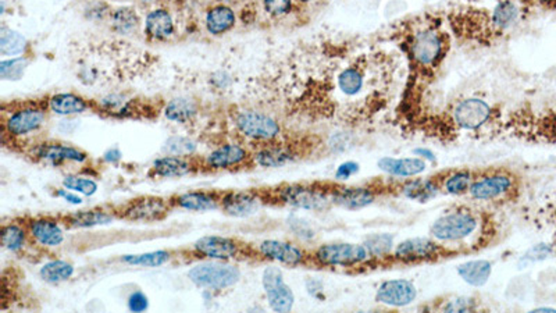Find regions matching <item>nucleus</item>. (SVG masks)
I'll list each match as a JSON object with an SVG mask.
<instances>
[{"label":"nucleus","instance_id":"37","mask_svg":"<svg viewBox=\"0 0 556 313\" xmlns=\"http://www.w3.org/2000/svg\"><path fill=\"white\" fill-rule=\"evenodd\" d=\"M364 247L367 248L370 257L373 258V261H378V259H387L391 257L392 251H394V237L388 233L384 234H374L370 236L364 243Z\"/></svg>","mask_w":556,"mask_h":313},{"label":"nucleus","instance_id":"18","mask_svg":"<svg viewBox=\"0 0 556 313\" xmlns=\"http://www.w3.org/2000/svg\"><path fill=\"white\" fill-rule=\"evenodd\" d=\"M377 192L370 187H335L331 185L332 205L357 211L370 206L376 201Z\"/></svg>","mask_w":556,"mask_h":313},{"label":"nucleus","instance_id":"8","mask_svg":"<svg viewBox=\"0 0 556 313\" xmlns=\"http://www.w3.org/2000/svg\"><path fill=\"white\" fill-rule=\"evenodd\" d=\"M526 14L525 6L520 0H500L491 14L481 21L483 36H501L515 26H518ZM480 33V35H481Z\"/></svg>","mask_w":556,"mask_h":313},{"label":"nucleus","instance_id":"54","mask_svg":"<svg viewBox=\"0 0 556 313\" xmlns=\"http://www.w3.org/2000/svg\"><path fill=\"white\" fill-rule=\"evenodd\" d=\"M144 1H157V0H144Z\"/></svg>","mask_w":556,"mask_h":313},{"label":"nucleus","instance_id":"27","mask_svg":"<svg viewBox=\"0 0 556 313\" xmlns=\"http://www.w3.org/2000/svg\"><path fill=\"white\" fill-rule=\"evenodd\" d=\"M493 273V264L487 259H473L458 266L459 277L472 287H483Z\"/></svg>","mask_w":556,"mask_h":313},{"label":"nucleus","instance_id":"49","mask_svg":"<svg viewBox=\"0 0 556 313\" xmlns=\"http://www.w3.org/2000/svg\"><path fill=\"white\" fill-rule=\"evenodd\" d=\"M56 195L60 197V198H63L65 202H68V204H71V205H81V204H82V198L78 197L77 192L70 191V190H67V188L59 190V191L56 192Z\"/></svg>","mask_w":556,"mask_h":313},{"label":"nucleus","instance_id":"42","mask_svg":"<svg viewBox=\"0 0 556 313\" xmlns=\"http://www.w3.org/2000/svg\"><path fill=\"white\" fill-rule=\"evenodd\" d=\"M26 67H28V59H25V57H13L8 60H1L0 61V77H1V79L17 81L22 77Z\"/></svg>","mask_w":556,"mask_h":313},{"label":"nucleus","instance_id":"45","mask_svg":"<svg viewBox=\"0 0 556 313\" xmlns=\"http://www.w3.org/2000/svg\"><path fill=\"white\" fill-rule=\"evenodd\" d=\"M263 4L272 17H284L292 10V0H263Z\"/></svg>","mask_w":556,"mask_h":313},{"label":"nucleus","instance_id":"5","mask_svg":"<svg viewBox=\"0 0 556 313\" xmlns=\"http://www.w3.org/2000/svg\"><path fill=\"white\" fill-rule=\"evenodd\" d=\"M188 279L201 289L222 291L235 286L241 279V270L226 261L205 262L194 266L188 272Z\"/></svg>","mask_w":556,"mask_h":313},{"label":"nucleus","instance_id":"52","mask_svg":"<svg viewBox=\"0 0 556 313\" xmlns=\"http://www.w3.org/2000/svg\"><path fill=\"white\" fill-rule=\"evenodd\" d=\"M311 284H313V287H310V286L307 284V291H309L313 297H316L317 293H321V291H323V283H321V282H317V280H311Z\"/></svg>","mask_w":556,"mask_h":313},{"label":"nucleus","instance_id":"9","mask_svg":"<svg viewBox=\"0 0 556 313\" xmlns=\"http://www.w3.org/2000/svg\"><path fill=\"white\" fill-rule=\"evenodd\" d=\"M234 123L241 134L258 141L273 142L281 134V127L277 120L262 112H240L234 117Z\"/></svg>","mask_w":556,"mask_h":313},{"label":"nucleus","instance_id":"20","mask_svg":"<svg viewBox=\"0 0 556 313\" xmlns=\"http://www.w3.org/2000/svg\"><path fill=\"white\" fill-rule=\"evenodd\" d=\"M262 202L263 198H261V195L256 192L234 191L223 194L220 208L230 216L247 217L259 211Z\"/></svg>","mask_w":556,"mask_h":313},{"label":"nucleus","instance_id":"14","mask_svg":"<svg viewBox=\"0 0 556 313\" xmlns=\"http://www.w3.org/2000/svg\"><path fill=\"white\" fill-rule=\"evenodd\" d=\"M370 88V67L363 61H352L337 72V89L345 98L356 99Z\"/></svg>","mask_w":556,"mask_h":313},{"label":"nucleus","instance_id":"44","mask_svg":"<svg viewBox=\"0 0 556 313\" xmlns=\"http://www.w3.org/2000/svg\"><path fill=\"white\" fill-rule=\"evenodd\" d=\"M477 308V301L473 297H456L445 303L441 308L444 312H472Z\"/></svg>","mask_w":556,"mask_h":313},{"label":"nucleus","instance_id":"2","mask_svg":"<svg viewBox=\"0 0 556 313\" xmlns=\"http://www.w3.org/2000/svg\"><path fill=\"white\" fill-rule=\"evenodd\" d=\"M405 49L413 67L427 72L434 70L445 57L448 49L447 36L437 26L427 25L409 35Z\"/></svg>","mask_w":556,"mask_h":313},{"label":"nucleus","instance_id":"28","mask_svg":"<svg viewBox=\"0 0 556 313\" xmlns=\"http://www.w3.org/2000/svg\"><path fill=\"white\" fill-rule=\"evenodd\" d=\"M47 107L50 112L59 116H74L86 112L91 103L75 93H56L49 98Z\"/></svg>","mask_w":556,"mask_h":313},{"label":"nucleus","instance_id":"17","mask_svg":"<svg viewBox=\"0 0 556 313\" xmlns=\"http://www.w3.org/2000/svg\"><path fill=\"white\" fill-rule=\"evenodd\" d=\"M258 251L265 259L286 266H299L309 259L300 247L281 240H265L259 244Z\"/></svg>","mask_w":556,"mask_h":313},{"label":"nucleus","instance_id":"21","mask_svg":"<svg viewBox=\"0 0 556 313\" xmlns=\"http://www.w3.org/2000/svg\"><path fill=\"white\" fill-rule=\"evenodd\" d=\"M25 227L32 240L42 247L53 248L64 243V231L60 227V223L50 217L31 219Z\"/></svg>","mask_w":556,"mask_h":313},{"label":"nucleus","instance_id":"33","mask_svg":"<svg viewBox=\"0 0 556 313\" xmlns=\"http://www.w3.org/2000/svg\"><path fill=\"white\" fill-rule=\"evenodd\" d=\"M198 114V105L190 98H176L164 107V116L170 121L188 123Z\"/></svg>","mask_w":556,"mask_h":313},{"label":"nucleus","instance_id":"10","mask_svg":"<svg viewBox=\"0 0 556 313\" xmlns=\"http://www.w3.org/2000/svg\"><path fill=\"white\" fill-rule=\"evenodd\" d=\"M170 199L159 198V197H142L132 199L120 211L116 212L117 217L130 222H142L152 223L164 219L171 208Z\"/></svg>","mask_w":556,"mask_h":313},{"label":"nucleus","instance_id":"32","mask_svg":"<svg viewBox=\"0 0 556 313\" xmlns=\"http://www.w3.org/2000/svg\"><path fill=\"white\" fill-rule=\"evenodd\" d=\"M235 25V13L231 7L220 4L206 14V28L212 35H222Z\"/></svg>","mask_w":556,"mask_h":313},{"label":"nucleus","instance_id":"46","mask_svg":"<svg viewBox=\"0 0 556 313\" xmlns=\"http://www.w3.org/2000/svg\"><path fill=\"white\" fill-rule=\"evenodd\" d=\"M149 308V300L142 291H135L128 298V310L131 312H145Z\"/></svg>","mask_w":556,"mask_h":313},{"label":"nucleus","instance_id":"4","mask_svg":"<svg viewBox=\"0 0 556 313\" xmlns=\"http://www.w3.org/2000/svg\"><path fill=\"white\" fill-rule=\"evenodd\" d=\"M279 204L296 209L324 212L332 206L331 185H307V184H285L275 191Z\"/></svg>","mask_w":556,"mask_h":313},{"label":"nucleus","instance_id":"53","mask_svg":"<svg viewBox=\"0 0 556 313\" xmlns=\"http://www.w3.org/2000/svg\"><path fill=\"white\" fill-rule=\"evenodd\" d=\"M298 1H300V3H309V1H313V0H298Z\"/></svg>","mask_w":556,"mask_h":313},{"label":"nucleus","instance_id":"16","mask_svg":"<svg viewBox=\"0 0 556 313\" xmlns=\"http://www.w3.org/2000/svg\"><path fill=\"white\" fill-rule=\"evenodd\" d=\"M194 251L203 258L227 262L230 259L237 258L241 254L242 247L234 238L220 237V236H206L195 241Z\"/></svg>","mask_w":556,"mask_h":313},{"label":"nucleus","instance_id":"47","mask_svg":"<svg viewBox=\"0 0 556 313\" xmlns=\"http://www.w3.org/2000/svg\"><path fill=\"white\" fill-rule=\"evenodd\" d=\"M359 170H360L359 163H356V162H353V160L343 162V163H341V165L338 166V169H337V171H335V178L339 180V181H345V180L350 178L352 176L357 174Z\"/></svg>","mask_w":556,"mask_h":313},{"label":"nucleus","instance_id":"35","mask_svg":"<svg viewBox=\"0 0 556 313\" xmlns=\"http://www.w3.org/2000/svg\"><path fill=\"white\" fill-rule=\"evenodd\" d=\"M110 21H111V28L121 35L134 33L141 24L139 17L135 8L132 7L116 8L110 15Z\"/></svg>","mask_w":556,"mask_h":313},{"label":"nucleus","instance_id":"48","mask_svg":"<svg viewBox=\"0 0 556 313\" xmlns=\"http://www.w3.org/2000/svg\"><path fill=\"white\" fill-rule=\"evenodd\" d=\"M548 254H550V248H547L546 245H539V247L532 248V250L522 258V262H525V264L527 265L530 261L543 259V258H546Z\"/></svg>","mask_w":556,"mask_h":313},{"label":"nucleus","instance_id":"7","mask_svg":"<svg viewBox=\"0 0 556 313\" xmlns=\"http://www.w3.org/2000/svg\"><path fill=\"white\" fill-rule=\"evenodd\" d=\"M516 191V178L512 173L507 170H495L488 171L481 176H476L469 195L481 202H493L501 201Z\"/></svg>","mask_w":556,"mask_h":313},{"label":"nucleus","instance_id":"36","mask_svg":"<svg viewBox=\"0 0 556 313\" xmlns=\"http://www.w3.org/2000/svg\"><path fill=\"white\" fill-rule=\"evenodd\" d=\"M74 272H75V269L70 262L56 259V261H50V262L45 264L39 270V276L46 283L59 284V283L70 280L72 277Z\"/></svg>","mask_w":556,"mask_h":313},{"label":"nucleus","instance_id":"24","mask_svg":"<svg viewBox=\"0 0 556 313\" xmlns=\"http://www.w3.org/2000/svg\"><path fill=\"white\" fill-rule=\"evenodd\" d=\"M377 166L381 171L394 177H416L426 171L427 162L417 156L402 159L385 156L378 160Z\"/></svg>","mask_w":556,"mask_h":313},{"label":"nucleus","instance_id":"13","mask_svg":"<svg viewBox=\"0 0 556 313\" xmlns=\"http://www.w3.org/2000/svg\"><path fill=\"white\" fill-rule=\"evenodd\" d=\"M493 117L491 106L480 98H469L456 103L452 110V120L461 130L476 131Z\"/></svg>","mask_w":556,"mask_h":313},{"label":"nucleus","instance_id":"11","mask_svg":"<svg viewBox=\"0 0 556 313\" xmlns=\"http://www.w3.org/2000/svg\"><path fill=\"white\" fill-rule=\"evenodd\" d=\"M46 121V109L36 105H25L13 110L3 121V131L10 137H24L39 130Z\"/></svg>","mask_w":556,"mask_h":313},{"label":"nucleus","instance_id":"26","mask_svg":"<svg viewBox=\"0 0 556 313\" xmlns=\"http://www.w3.org/2000/svg\"><path fill=\"white\" fill-rule=\"evenodd\" d=\"M441 187L435 178H410L401 184L399 192L402 197L417 201V202H428L437 197Z\"/></svg>","mask_w":556,"mask_h":313},{"label":"nucleus","instance_id":"43","mask_svg":"<svg viewBox=\"0 0 556 313\" xmlns=\"http://www.w3.org/2000/svg\"><path fill=\"white\" fill-rule=\"evenodd\" d=\"M164 151H167L170 155L188 158L190 155L195 153L196 144L185 137H173L166 142Z\"/></svg>","mask_w":556,"mask_h":313},{"label":"nucleus","instance_id":"23","mask_svg":"<svg viewBox=\"0 0 556 313\" xmlns=\"http://www.w3.org/2000/svg\"><path fill=\"white\" fill-rule=\"evenodd\" d=\"M249 152L237 144H227L212 151L205 158V166L212 170H224L240 166L249 159Z\"/></svg>","mask_w":556,"mask_h":313},{"label":"nucleus","instance_id":"29","mask_svg":"<svg viewBox=\"0 0 556 313\" xmlns=\"http://www.w3.org/2000/svg\"><path fill=\"white\" fill-rule=\"evenodd\" d=\"M116 217V213L111 215L103 209H92V211H79L77 213H71L68 216H63L64 226L70 229H88L96 226L110 224Z\"/></svg>","mask_w":556,"mask_h":313},{"label":"nucleus","instance_id":"30","mask_svg":"<svg viewBox=\"0 0 556 313\" xmlns=\"http://www.w3.org/2000/svg\"><path fill=\"white\" fill-rule=\"evenodd\" d=\"M145 32L156 40L170 38L174 33V22L170 13L164 8L152 10L145 20Z\"/></svg>","mask_w":556,"mask_h":313},{"label":"nucleus","instance_id":"38","mask_svg":"<svg viewBox=\"0 0 556 313\" xmlns=\"http://www.w3.org/2000/svg\"><path fill=\"white\" fill-rule=\"evenodd\" d=\"M171 258V252L169 251H153L138 255H124L121 262L130 266H142V268H159L166 265Z\"/></svg>","mask_w":556,"mask_h":313},{"label":"nucleus","instance_id":"34","mask_svg":"<svg viewBox=\"0 0 556 313\" xmlns=\"http://www.w3.org/2000/svg\"><path fill=\"white\" fill-rule=\"evenodd\" d=\"M476 178V174L470 170H458L449 173L442 181L438 180L440 187L449 195L469 194V190Z\"/></svg>","mask_w":556,"mask_h":313},{"label":"nucleus","instance_id":"50","mask_svg":"<svg viewBox=\"0 0 556 313\" xmlns=\"http://www.w3.org/2000/svg\"><path fill=\"white\" fill-rule=\"evenodd\" d=\"M413 155L417 156V158H420V159H423V160H426V162H431V163H434V162L437 160V156L434 155V152L430 151V149H426V148H417V149H415V151H413Z\"/></svg>","mask_w":556,"mask_h":313},{"label":"nucleus","instance_id":"39","mask_svg":"<svg viewBox=\"0 0 556 313\" xmlns=\"http://www.w3.org/2000/svg\"><path fill=\"white\" fill-rule=\"evenodd\" d=\"M28 230L26 227H22L20 224L11 223L6 224L1 229V245L4 250L17 252L21 251L26 243V234Z\"/></svg>","mask_w":556,"mask_h":313},{"label":"nucleus","instance_id":"3","mask_svg":"<svg viewBox=\"0 0 556 313\" xmlns=\"http://www.w3.org/2000/svg\"><path fill=\"white\" fill-rule=\"evenodd\" d=\"M311 261L323 268H364L373 264L364 244L331 243L323 244L311 254Z\"/></svg>","mask_w":556,"mask_h":313},{"label":"nucleus","instance_id":"51","mask_svg":"<svg viewBox=\"0 0 556 313\" xmlns=\"http://www.w3.org/2000/svg\"><path fill=\"white\" fill-rule=\"evenodd\" d=\"M121 156L123 155H121L118 148H111L103 155V159H105V162H107L110 165H116V163H118L121 160Z\"/></svg>","mask_w":556,"mask_h":313},{"label":"nucleus","instance_id":"22","mask_svg":"<svg viewBox=\"0 0 556 313\" xmlns=\"http://www.w3.org/2000/svg\"><path fill=\"white\" fill-rule=\"evenodd\" d=\"M223 194L212 191H191L170 198L173 206L190 212H209L215 211L222 204Z\"/></svg>","mask_w":556,"mask_h":313},{"label":"nucleus","instance_id":"31","mask_svg":"<svg viewBox=\"0 0 556 313\" xmlns=\"http://www.w3.org/2000/svg\"><path fill=\"white\" fill-rule=\"evenodd\" d=\"M296 159V152L285 145H269L258 151L254 162L262 167H281Z\"/></svg>","mask_w":556,"mask_h":313},{"label":"nucleus","instance_id":"1","mask_svg":"<svg viewBox=\"0 0 556 313\" xmlns=\"http://www.w3.org/2000/svg\"><path fill=\"white\" fill-rule=\"evenodd\" d=\"M481 230V216L469 208L441 215L430 227V236L440 244H466Z\"/></svg>","mask_w":556,"mask_h":313},{"label":"nucleus","instance_id":"40","mask_svg":"<svg viewBox=\"0 0 556 313\" xmlns=\"http://www.w3.org/2000/svg\"><path fill=\"white\" fill-rule=\"evenodd\" d=\"M26 39L20 32L13 29H1L0 35V53L3 56H17L25 52Z\"/></svg>","mask_w":556,"mask_h":313},{"label":"nucleus","instance_id":"12","mask_svg":"<svg viewBox=\"0 0 556 313\" xmlns=\"http://www.w3.org/2000/svg\"><path fill=\"white\" fill-rule=\"evenodd\" d=\"M262 283L272 311L279 313L292 311L295 304V296L291 287L285 283L284 275L278 268H266L262 276Z\"/></svg>","mask_w":556,"mask_h":313},{"label":"nucleus","instance_id":"6","mask_svg":"<svg viewBox=\"0 0 556 313\" xmlns=\"http://www.w3.org/2000/svg\"><path fill=\"white\" fill-rule=\"evenodd\" d=\"M454 254L451 250L445 248L442 244L435 241L433 237H415L401 241L394 247L391 254L392 262L399 264H422L433 262Z\"/></svg>","mask_w":556,"mask_h":313},{"label":"nucleus","instance_id":"41","mask_svg":"<svg viewBox=\"0 0 556 313\" xmlns=\"http://www.w3.org/2000/svg\"><path fill=\"white\" fill-rule=\"evenodd\" d=\"M63 187L86 197H92L98 191V183L95 180L79 176H65L63 180Z\"/></svg>","mask_w":556,"mask_h":313},{"label":"nucleus","instance_id":"15","mask_svg":"<svg viewBox=\"0 0 556 313\" xmlns=\"http://www.w3.org/2000/svg\"><path fill=\"white\" fill-rule=\"evenodd\" d=\"M417 298L415 283L406 279L387 280L376 291V301L391 308H403L413 304Z\"/></svg>","mask_w":556,"mask_h":313},{"label":"nucleus","instance_id":"25","mask_svg":"<svg viewBox=\"0 0 556 313\" xmlns=\"http://www.w3.org/2000/svg\"><path fill=\"white\" fill-rule=\"evenodd\" d=\"M194 169H195V166L192 165V162L188 158L170 155V156L156 159L153 162L150 176L162 177V178L183 177V176L192 173Z\"/></svg>","mask_w":556,"mask_h":313},{"label":"nucleus","instance_id":"19","mask_svg":"<svg viewBox=\"0 0 556 313\" xmlns=\"http://www.w3.org/2000/svg\"><path fill=\"white\" fill-rule=\"evenodd\" d=\"M33 156L52 165H61L65 162L84 163L88 160V155L82 149L60 142H43L38 145L33 151Z\"/></svg>","mask_w":556,"mask_h":313}]
</instances>
